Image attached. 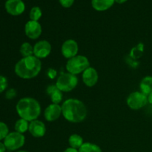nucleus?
Segmentation results:
<instances>
[{"instance_id":"nucleus-1","label":"nucleus","mask_w":152,"mask_h":152,"mask_svg":"<svg viewBox=\"0 0 152 152\" xmlns=\"http://www.w3.org/2000/svg\"><path fill=\"white\" fill-rule=\"evenodd\" d=\"M86 106L82 101L77 99H68L62 105V114L65 119L73 123L84 121L87 117Z\"/></svg>"},{"instance_id":"nucleus-2","label":"nucleus","mask_w":152,"mask_h":152,"mask_svg":"<svg viewBox=\"0 0 152 152\" xmlns=\"http://www.w3.org/2000/svg\"><path fill=\"white\" fill-rule=\"evenodd\" d=\"M41 69V60L33 55L21 59L15 65L14 71L20 78L30 80L37 77Z\"/></svg>"},{"instance_id":"nucleus-3","label":"nucleus","mask_w":152,"mask_h":152,"mask_svg":"<svg viewBox=\"0 0 152 152\" xmlns=\"http://www.w3.org/2000/svg\"><path fill=\"white\" fill-rule=\"evenodd\" d=\"M16 109L18 115L28 122L37 120L41 114L39 102L32 97H24L19 99Z\"/></svg>"},{"instance_id":"nucleus-4","label":"nucleus","mask_w":152,"mask_h":152,"mask_svg":"<svg viewBox=\"0 0 152 152\" xmlns=\"http://www.w3.org/2000/svg\"><path fill=\"white\" fill-rule=\"evenodd\" d=\"M88 67H90V62L86 56L83 55H77L71 58L66 63V70L68 73L74 75L83 73Z\"/></svg>"},{"instance_id":"nucleus-5","label":"nucleus","mask_w":152,"mask_h":152,"mask_svg":"<svg viewBox=\"0 0 152 152\" xmlns=\"http://www.w3.org/2000/svg\"><path fill=\"white\" fill-rule=\"evenodd\" d=\"M78 84L77 76L70 73H62L56 80V86L62 92H69L74 90Z\"/></svg>"},{"instance_id":"nucleus-6","label":"nucleus","mask_w":152,"mask_h":152,"mask_svg":"<svg viewBox=\"0 0 152 152\" xmlns=\"http://www.w3.org/2000/svg\"><path fill=\"white\" fill-rule=\"evenodd\" d=\"M25 142V137L23 134L19 132H11L7 135L4 140L6 148L10 151H16L22 148Z\"/></svg>"},{"instance_id":"nucleus-7","label":"nucleus","mask_w":152,"mask_h":152,"mask_svg":"<svg viewBox=\"0 0 152 152\" xmlns=\"http://www.w3.org/2000/svg\"><path fill=\"white\" fill-rule=\"evenodd\" d=\"M126 102L128 106L132 110H139L148 103V96L141 91L132 92L129 95Z\"/></svg>"},{"instance_id":"nucleus-8","label":"nucleus","mask_w":152,"mask_h":152,"mask_svg":"<svg viewBox=\"0 0 152 152\" xmlns=\"http://www.w3.org/2000/svg\"><path fill=\"white\" fill-rule=\"evenodd\" d=\"M51 45L47 40H41L34 45V55L39 59H44L51 52Z\"/></svg>"},{"instance_id":"nucleus-9","label":"nucleus","mask_w":152,"mask_h":152,"mask_svg":"<svg viewBox=\"0 0 152 152\" xmlns=\"http://www.w3.org/2000/svg\"><path fill=\"white\" fill-rule=\"evenodd\" d=\"M79 51V46L77 42L72 39H69L65 41L61 48L62 56L66 59H71L77 56Z\"/></svg>"},{"instance_id":"nucleus-10","label":"nucleus","mask_w":152,"mask_h":152,"mask_svg":"<svg viewBox=\"0 0 152 152\" xmlns=\"http://www.w3.org/2000/svg\"><path fill=\"white\" fill-rule=\"evenodd\" d=\"M42 26L37 21L30 20L25 24V33L27 37L31 39H37L41 36Z\"/></svg>"},{"instance_id":"nucleus-11","label":"nucleus","mask_w":152,"mask_h":152,"mask_svg":"<svg viewBox=\"0 0 152 152\" xmlns=\"http://www.w3.org/2000/svg\"><path fill=\"white\" fill-rule=\"evenodd\" d=\"M5 9L9 14L19 16L25 11V5L22 0H7L5 2Z\"/></svg>"},{"instance_id":"nucleus-12","label":"nucleus","mask_w":152,"mask_h":152,"mask_svg":"<svg viewBox=\"0 0 152 152\" xmlns=\"http://www.w3.org/2000/svg\"><path fill=\"white\" fill-rule=\"evenodd\" d=\"M62 114V106L59 104L52 103L45 108L44 117L48 122H53L58 120Z\"/></svg>"},{"instance_id":"nucleus-13","label":"nucleus","mask_w":152,"mask_h":152,"mask_svg":"<svg viewBox=\"0 0 152 152\" xmlns=\"http://www.w3.org/2000/svg\"><path fill=\"white\" fill-rule=\"evenodd\" d=\"M99 76L95 68L88 67L83 73V81L88 87H93L97 83Z\"/></svg>"},{"instance_id":"nucleus-14","label":"nucleus","mask_w":152,"mask_h":152,"mask_svg":"<svg viewBox=\"0 0 152 152\" xmlns=\"http://www.w3.org/2000/svg\"><path fill=\"white\" fill-rule=\"evenodd\" d=\"M28 131L34 137H42L46 133L45 125L40 120H34V121L30 122Z\"/></svg>"},{"instance_id":"nucleus-15","label":"nucleus","mask_w":152,"mask_h":152,"mask_svg":"<svg viewBox=\"0 0 152 152\" xmlns=\"http://www.w3.org/2000/svg\"><path fill=\"white\" fill-rule=\"evenodd\" d=\"M48 94L50 96V99L52 101V103L59 104V102H62V92L56 87V86H50L47 88Z\"/></svg>"},{"instance_id":"nucleus-16","label":"nucleus","mask_w":152,"mask_h":152,"mask_svg":"<svg viewBox=\"0 0 152 152\" xmlns=\"http://www.w3.org/2000/svg\"><path fill=\"white\" fill-rule=\"evenodd\" d=\"M115 0H91L92 7L97 11H104L114 4Z\"/></svg>"},{"instance_id":"nucleus-17","label":"nucleus","mask_w":152,"mask_h":152,"mask_svg":"<svg viewBox=\"0 0 152 152\" xmlns=\"http://www.w3.org/2000/svg\"><path fill=\"white\" fill-rule=\"evenodd\" d=\"M140 91L146 96L152 93V77L147 76L144 77L140 82Z\"/></svg>"},{"instance_id":"nucleus-18","label":"nucleus","mask_w":152,"mask_h":152,"mask_svg":"<svg viewBox=\"0 0 152 152\" xmlns=\"http://www.w3.org/2000/svg\"><path fill=\"white\" fill-rule=\"evenodd\" d=\"M68 143H69L70 147H71V148L79 149L82 146V145L84 143V142H83V138L80 135L74 134H71L69 137Z\"/></svg>"},{"instance_id":"nucleus-19","label":"nucleus","mask_w":152,"mask_h":152,"mask_svg":"<svg viewBox=\"0 0 152 152\" xmlns=\"http://www.w3.org/2000/svg\"><path fill=\"white\" fill-rule=\"evenodd\" d=\"M79 152H102L99 145L91 142H84L78 149Z\"/></svg>"},{"instance_id":"nucleus-20","label":"nucleus","mask_w":152,"mask_h":152,"mask_svg":"<svg viewBox=\"0 0 152 152\" xmlns=\"http://www.w3.org/2000/svg\"><path fill=\"white\" fill-rule=\"evenodd\" d=\"M14 129L16 132H19V133L21 134L25 133L27 131H28V129H29V123H28V121L22 118L19 119L15 123Z\"/></svg>"},{"instance_id":"nucleus-21","label":"nucleus","mask_w":152,"mask_h":152,"mask_svg":"<svg viewBox=\"0 0 152 152\" xmlns=\"http://www.w3.org/2000/svg\"><path fill=\"white\" fill-rule=\"evenodd\" d=\"M19 51L23 57L33 56L34 55V47L29 42H24L21 45Z\"/></svg>"},{"instance_id":"nucleus-22","label":"nucleus","mask_w":152,"mask_h":152,"mask_svg":"<svg viewBox=\"0 0 152 152\" xmlns=\"http://www.w3.org/2000/svg\"><path fill=\"white\" fill-rule=\"evenodd\" d=\"M42 10L39 7H34L30 11V19L33 21H37L41 18Z\"/></svg>"},{"instance_id":"nucleus-23","label":"nucleus","mask_w":152,"mask_h":152,"mask_svg":"<svg viewBox=\"0 0 152 152\" xmlns=\"http://www.w3.org/2000/svg\"><path fill=\"white\" fill-rule=\"evenodd\" d=\"M9 134V129L7 125L3 122H0V141L4 140Z\"/></svg>"},{"instance_id":"nucleus-24","label":"nucleus","mask_w":152,"mask_h":152,"mask_svg":"<svg viewBox=\"0 0 152 152\" xmlns=\"http://www.w3.org/2000/svg\"><path fill=\"white\" fill-rule=\"evenodd\" d=\"M8 86L7 80L4 76H0V93H2L3 91L7 89Z\"/></svg>"},{"instance_id":"nucleus-25","label":"nucleus","mask_w":152,"mask_h":152,"mask_svg":"<svg viewBox=\"0 0 152 152\" xmlns=\"http://www.w3.org/2000/svg\"><path fill=\"white\" fill-rule=\"evenodd\" d=\"M16 96V91L15 89L13 88H10L6 92V94H5V97L6 99H12Z\"/></svg>"},{"instance_id":"nucleus-26","label":"nucleus","mask_w":152,"mask_h":152,"mask_svg":"<svg viewBox=\"0 0 152 152\" xmlns=\"http://www.w3.org/2000/svg\"><path fill=\"white\" fill-rule=\"evenodd\" d=\"M61 5L64 7H70L74 2V0H59Z\"/></svg>"},{"instance_id":"nucleus-27","label":"nucleus","mask_w":152,"mask_h":152,"mask_svg":"<svg viewBox=\"0 0 152 152\" xmlns=\"http://www.w3.org/2000/svg\"><path fill=\"white\" fill-rule=\"evenodd\" d=\"M56 74H57V73H56V70L53 69V68L48 69V76L50 79L55 78V77H56Z\"/></svg>"},{"instance_id":"nucleus-28","label":"nucleus","mask_w":152,"mask_h":152,"mask_svg":"<svg viewBox=\"0 0 152 152\" xmlns=\"http://www.w3.org/2000/svg\"><path fill=\"white\" fill-rule=\"evenodd\" d=\"M6 149H7V148H6L4 142H0V152H5Z\"/></svg>"},{"instance_id":"nucleus-29","label":"nucleus","mask_w":152,"mask_h":152,"mask_svg":"<svg viewBox=\"0 0 152 152\" xmlns=\"http://www.w3.org/2000/svg\"><path fill=\"white\" fill-rule=\"evenodd\" d=\"M63 152H79V151L78 149H75V148H73L71 147H70V148H66Z\"/></svg>"},{"instance_id":"nucleus-30","label":"nucleus","mask_w":152,"mask_h":152,"mask_svg":"<svg viewBox=\"0 0 152 152\" xmlns=\"http://www.w3.org/2000/svg\"><path fill=\"white\" fill-rule=\"evenodd\" d=\"M148 102H149L151 105H152V93L148 95Z\"/></svg>"},{"instance_id":"nucleus-31","label":"nucleus","mask_w":152,"mask_h":152,"mask_svg":"<svg viewBox=\"0 0 152 152\" xmlns=\"http://www.w3.org/2000/svg\"><path fill=\"white\" fill-rule=\"evenodd\" d=\"M126 1H127V0H115L116 2L119 3V4H123V3L126 2Z\"/></svg>"},{"instance_id":"nucleus-32","label":"nucleus","mask_w":152,"mask_h":152,"mask_svg":"<svg viewBox=\"0 0 152 152\" xmlns=\"http://www.w3.org/2000/svg\"><path fill=\"white\" fill-rule=\"evenodd\" d=\"M16 152H28V151H18Z\"/></svg>"}]
</instances>
